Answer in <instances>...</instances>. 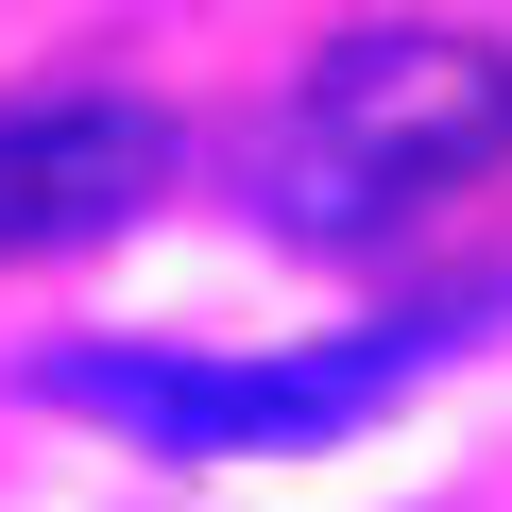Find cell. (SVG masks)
I'll return each mask as SVG.
<instances>
[{
	"mask_svg": "<svg viewBox=\"0 0 512 512\" xmlns=\"http://www.w3.org/2000/svg\"><path fill=\"white\" fill-rule=\"evenodd\" d=\"M495 154H512V52L444 35V18H376V35L308 52L291 103L256 120V222L308 256H359Z\"/></svg>",
	"mask_w": 512,
	"mask_h": 512,
	"instance_id": "obj_1",
	"label": "cell"
},
{
	"mask_svg": "<svg viewBox=\"0 0 512 512\" xmlns=\"http://www.w3.org/2000/svg\"><path fill=\"white\" fill-rule=\"evenodd\" d=\"M478 325H512V291H427L393 325H342V342H274V359H205V342H69L35 359L52 410L154 444V461H291V444H359L393 393H427Z\"/></svg>",
	"mask_w": 512,
	"mask_h": 512,
	"instance_id": "obj_2",
	"label": "cell"
},
{
	"mask_svg": "<svg viewBox=\"0 0 512 512\" xmlns=\"http://www.w3.org/2000/svg\"><path fill=\"white\" fill-rule=\"evenodd\" d=\"M171 188V120L120 86H52V103H0V256H86Z\"/></svg>",
	"mask_w": 512,
	"mask_h": 512,
	"instance_id": "obj_3",
	"label": "cell"
}]
</instances>
